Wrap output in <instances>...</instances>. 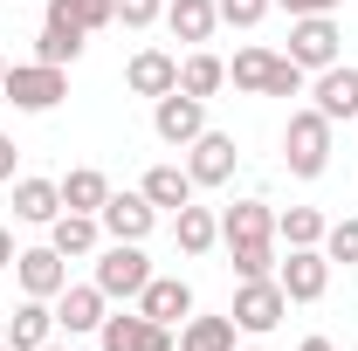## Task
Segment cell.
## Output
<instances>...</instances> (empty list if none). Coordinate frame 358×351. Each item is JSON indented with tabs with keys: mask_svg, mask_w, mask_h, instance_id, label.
<instances>
[{
	"mask_svg": "<svg viewBox=\"0 0 358 351\" xmlns=\"http://www.w3.org/2000/svg\"><path fill=\"white\" fill-rule=\"evenodd\" d=\"M282 166L296 179H324L331 173V117L324 110H289V124H282Z\"/></svg>",
	"mask_w": 358,
	"mask_h": 351,
	"instance_id": "1",
	"label": "cell"
},
{
	"mask_svg": "<svg viewBox=\"0 0 358 351\" xmlns=\"http://www.w3.org/2000/svg\"><path fill=\"white\" fill-rule=\"evenodd\" d=\"M0 96H7L14 110H55V103L69 96V76H62L55 62H7Z\"/></svg>",
	"mask_w": 358,
	"mask_h": 351,
	"instance_id": "2",
	"label": "cell"
},
{
	"mask_svg": "<svg viewBox=\"0 0 358 351\" xmlns=\"http://www.w3.org/2000/svg\"><path fill=\"white\" fill-rule=\"evenodd\" d=\"M152 282V262H145V241H110L103 255H96V289L117 303H138V289Z\"/></svg>",
	"mask_w": 358,
	"mask_h": 351,
	"instance_id": "3",
	"label": "cell"
},
{
	"mask_svg": "<svg viewBox=\"0 0 358 351\" xmlns=\"http://www.w3.org/2000/svg\"><path fill=\"white\" fill-rule=\"evenodd\" d=\"M234 331H248V338H268L282 317H289V296H282V282L275 275H255V282H241L234 289Z\"/></svg>",
	"mask_w": 358,
	"mask_h": 351,
	"instance_id": "4",
	"label": "cell"
},
{
	"mask_svg": "<svg viewBox=\"0 0 358 351\" xmlns=\"http://www.w3.org/2000/svg\"><path fill=\"white\" fill-rule=\"evenodd\" d=\"M96 345L103 351H179V338H173V324H152L145 310H124V317L96 324Z\"/></svg>",
	"mask_w": 358,
	"mask_h": 351,
	"instance_id": "5",
	"label": "cell"
},
{
	"mask_svg": "<svg viewBox=\"0 0 358 351\" xmlns=\"http://www.w3.org/2000/svg\"><path fill=\"white\" fill-rule=\"evenodd\" d=\"M338 42H345V35H338L331 14H296V21H289V62H296L303 76H310V69H331V62H338Z\"/></svg>",
	"mask_w": 358,
	"mask_h": 351,
	"instance_id": "6",
	"label": "cell"
},
{
	"mask_svg": "<svg viewBox=\"0 0 358 351\" xmlns=\"http://www.w3.org/2000/svg\"><path fill=\"white\" fill-rule=\"evenodd\" d=\"M152 131H159V145H193V138L207 131V103L186 96V89H166L152 103Z\"/></svg>",
	"mask_w": 358,
	"mask_h": 351,
	"instance_id": "7",
	"label": "cell"
},
{
	"mask_svg": "<svg viewBox=\"0 0 358 351\" xmlns=\"http://www.w3.org/2000/svg\"><path fill=\"white\" fill-rule=\"evenodd\" d=\"M275 282L289 303H317L331 289V255L324 248H289V262H275Z\"/></svg>",
	"mask_w": 358,
	"mask_h": 351,
	"instance_id": "8",
	"label": "cell"
},
{
	"mask_svg": "<svg viewBox=\"0 0 358 351\" xmlns=\"http://www.w3.org/2000/svg\"><path fill=\"white\" fill-rule=\"evenodd\" d=\"M14 275H21V296H42V303H55L69 289V262L55 248H21L14 255Z\"/></svg>",
	"mask_w": 358,
	"mask_h": 351,
	"instance_id": "9",
	"label": "cell"
},
{
	"mask_svg": "<svg viewBox=\"0 0 358 351\" xmlns=\"http://www.w3.org/2000/svg\"><path fill=\"white\" fill-rule=\"evenodd\" d=\"M103 317H110V296H103L96 282H69V289L55 296V331H69V338H90Z\"/></svg>",
	"mask_w": 358,
	"mask_h": 351,
	"instance_id": "10",
	"label": "cell"
},
{
	"mask_svg": "<svg viewBox=\"0 0 358 351\" xmlns=\"http://www.w3.org/2000/svg\"><path fill=\"white\" fill-rule=\"evenodd\" d=\"M96 220H103V234H110V241H145V234L159 227V207H152L145 193H110Z\"/></svg>",
	"mask_w": 358,
	"mask_h": 351,
	"instance_id": "11",
	"label": "cell"
},
{
	"mask_svg": "<svg viewBox=\"0 0 358 351\" xmlns=\"http://www.w3.org/2000/svg\"><path fill=\"white\" fill-rule=\"evenodd\" d=\"M186 152H193V159H186L193 186H227V179H234V159H241L227 131H200L193 145H186Z\"/></svg>",
	"mask_w": 358,
	"mask_h": 351,
	"instance_id": "12",
	"label": "cell"
},
{
	"mask_svg": "<svg viewBox=\"0 0 358 351\" xmlns=\"http://www.w3.org/2000/svg\"><path fill=\"white\" fill-rule=\"evenodd\" d=\"M124 89L159 103L166 89H179V55H166V48H138L131 62H124Z\"/></svg>",
	"mask_w": 358,
	"mask_h": 351,
	"instance_id": "13",
	"label": "cell"
},
{
	"mask_svg": "<svg viewBox=\"0 0 358 351\" xmlns=\"http://www.w3.org/2000/svg\"><path fill=\"white\" fill-rule=\"evenodd\" d=\"M317 110L338 124V117H358V69L352 62H331V69H317Z\"/></svg>",
	"mask_w": 358,
	"mask_h": 351,
	"instance_id": "14",
	"label": "cell"
},
{
	"mask_svg": "<svg viewBox=\"0 0 358 351\" xmlns=\"http://www.w3.org/2000/svg\"><path fill=\"white\" fill-rule=\"evenodd\" d=\"M138 310H145L152 324H186V317H193V289H186L179 275H152V282L138 289Z\"/></svg>",
	"mask_w": 358,
	"mask_h": 351,
	"instance_id": "15",
	"label": "cell"
},
{
	"mask_svg": "<svg viewBox=\"0 0 358 351\" xmlns=\"http://www.w3.org/2000/svg\"><path fill=\"white\" fill-rule=\"evenodd\" d=\"M96 241H103V220L96 214H69V207H62V214L48 220V248H55L62 262H69V255H96Z\"/></svg>",
	"mask_w": 358,
	"mask_h": 351,
	"instance_id": "16",
	"label": "cell"
},
{
	"mask_svg": "<svg viewBox=\"0 0 358 351\" xmlns=\"http://www.w3.org/2000/svg\"><path fill=\"white\" fill-rule=\"evenodd\" d=\"M0 338H7V351H42L48 338H55V310H48L42 296H28V303L7 317V331H0Z\"/></svg>",
	"mask_w": 358,
	"mask_h": 351,
	"instance_id": "17",
	"label": "cell"
},
{
	"mask_svg": "<svg viewBox=\"0 0 358 351\" xmlns=\"http://www.w3.org/2000/svg\"><path fill=\"white\" fill-rule=\"evenodd\" d=\"M221 241H227V248H241V241H275L268 200H234V207L221 214Z\"/></svg>",
	"mask_w": 358,
	"mask_h": 351,
	"instance_id": "18",
	"label": "cell"
},
{
	"mask_svg": "<svg viewBox=\"0 0 358 351\" xmlns=\"http://www.w3.org/2000/svg\"><path fill=\"white\" fill-rule=\"evenodd\" d=\"M173 241H179V255H214V248H221V214H214V207H179L173 214Z\"/></svg>",
	"mask_w": 358,
	"mask_h": 351,
	"instance_id": "19",
	"label": "cell"
},
{
	"mask_svg": "<svg viewBox=\"0 0 358 351\" xmlns=\"http://www.w3.org/2000/svg\"><path fill=\"white\" fill-rule=\"evenodd\" d=\"M55 214H62V179H14V220L48 227Z\"/></svg>",
	"mask_w": 358,
	"mask_h": 351,
	"instance_id": "20",
	"label": "cell"
},
{
	"mask_svg": "<svg viewBox=\"0 0 358 351\" xmlns=\"http://www.w3.org/2000/svg\"><path fill=\"white\" fill-rule=\"evenodd\" d=\"M138 193H145L159 214H179V207H193V193H200V186H193V173H186V166H152Z\"/></svg>",
	"mask_w": 358,
	"mask_h": 351,
	"instance_id": "21",
	"label": "cell"
},
{
	"mask_svg": "<svg viewBox=\"0 0 358 351\" xmlns=\"http://www.w3.org/2000/svg\"><path fill=\"white\" fill-rule=\"evenodd\" d=\"M166 28H173L179 42H214L221 7H214V0H173V7H166Z\"/></svg>",
	"mask_w": 358,
	"mask_h": 351,
	"instance_id": "22",
	"label": "cell"
},
{
	"mask_svg": "<svg viewBox=\"0 0 358 351\" xmlns=\"http://www.w3.org/2000/svg\"><path fill=\"white\" fill-rule=\"evenodd\" d=\"M221 83H227V62L214 55V48H193V55L179 62V89H186V96H200V103H207Z\"/></svg>",
	"mask_w": 358,
	"mask_h": 351,
	"instance_id": "23",
	"label": "cell"
},
{
	"mask_svg": "<svg viewBox=\"0 0 358 351\" xmlns=\"http://www.w3.org/2000/svg\"><path fill=\"white\" fill-rule=\"evenodd\" d=\"M275 48H241L234 62H227V83L234 89H248V96H268V76H275Z\"/></svg>",
	"mask_w": 358,
	"mask_h": 351,
	"instance_id": "24",
	"label": "cell"
},
{
	"mask_svg": "<svg viewBox=\"0 0 358 351\" xmlns=\"http://www.w3.org/2000/svg\"><path fill=\"white\" fill-rule=\"evenodd\" d=\"M103 200H110V179L96 173V166H76V173L62 179V207L69 214H103Z\"/></svg>",
	"mask_w": 358,
	"mask_h": 351,
	"instance_id": "25",
	"label": "cell"
},
{
	"mask_svg": "<svg viewBox=\"0 0 358 351\" xmlns=\"http://www.w3.org/2000/svg\"><path fill=\"white\" fill-rule=\"evenodd\" d=\"M83 28H69V21H42V35H35V62H55V69H69L76 55H83Z\"/></svg>",
	"mask_w": 358,
	"mask_h": 351,
	"instance_id": "26",
	"label": "cell"
},
{
	"mask_svg": "<svg viewBox=\"0 0 358 351\" xmlns=\"http://www.w3.org/2000/svg\"><path fill=\"white\" fill-rule=\"evenodd\" d=\"M179 351H234V317H186Z\"/></svg>",
	"mask_w": 358,
	"mask_h": 351,
	"instance_id": "27",
	"label": "cell"
},
{
	"mask_svg": "<svg viewBox=\"0 0 358 351\" xmlns=\"http://www.w3.org/2000/svg\"><path fill=\"white\" fill-rule=\"evenodd\" d=\"M48 21H69V28L96 35V28L117 21V0H48Z\"/></svg>",
	"mask_w": 358,
	"mask_h": 351,
	"instance_id": "28",
	"label": "cell"
},
{
	"mask_svg": "<svg viewBox=\"0 0 358 351\" xmlns=\"http://www.w3.org/2000/svg\"><path fill=\"white\" fill-rule=\"evenodd\" d=\"M324 227H331V220L317 214V207H289V214H275V241H289V248H324Z\"/></svg>",
	"mask_w": 358,
	"mask_h": 351,
	"instance_id": "29",
	"label": "cell"
},
{
	"mask_svg": "<svg viewBox=\"0 0 358 351\" xmlns=\"http://www.w3.org/2000/svg\"><path fill=\"white\" fill-rule=\"evenodd\" d=\"M227 255H234V275H241V282L275 275V241H241V248H227Z\"/></svg>",
	"mask_w": 358,
	"mask_h": 351,
	"instance_id": "30",
	"label": "cell"
},
{
	"mask_svg": "<svg viewBox=\"0 0 358 351\" xmlns=\"http://www.w3.org/2000/svg\"><path fill=\"white\" fill-rule=\"evenodd\" d=\"M324 255L331 262H358V220H331L324 227Z\"/></svg>",
	"mask_w": 358,
	"mask_h": 351,
	"instance_id": "31",
	"label": "cell"
},
{
	"mask_svg": "<svg viewBox=\"0 0 358 351\" xmlns=\"http://www.w3.org/2000/svg\"><path fill=\"white\" fill-rule=\"evenodd\" d=\"M214 7H221V21H234V28H255L275 0H214Z\"/></svg>",
	"mask_w": 358,
	"mask_h": 351,
	"instance_id": "32",
	"label": "cell"
},
{
	"mask_svg": "<svg viewBox=\"0 0 358 351\" xmlns=\"http://www.w3.org/2000/svg\"><path fill=\"white\" fill-rule=\"evenodd\" d=\"M159 14H166V0H117V21L124 28H152Z\"/></svg>",
	"mask_w": 358,
	"mask_h": 351,
	"instance_id": "33",
	"label": "cell"
},
{
	"mask_svg": "<svg viewBox=\"0 0 358 351\" xmlns=\"http://www.w3.org/2000/svg\"><path fill=\"white\" fill-rule=\"evenodd\" d=\"M296 89H303V69L282 55V62H275V76H268V96H296Z\"/></svg>",
	"mask_w": 358,
	"mask_h": 351,
	"instance_id": "34",
	"label": "cell"
},
{
	"mask_svg": "<svg viewBox=\"0 0 358 351\" xmlns=\"http://www.w3.org/2000/svg\"><path fill=\"white\" fill-rule=\"evenodd\" d=\"M275 7H289V21H296V14H331L338 0H275Z\"/></svg>",
	"mask_w": 358,
	"mask_h": 351,
	"instance_id": "35",
	"label": "cell"
},
{
	"mask_svg": "<svg viewBox=\"0 0 358 351\" xmlns=\"http://www.w3.org/2000/svg\"><path fill=\"white\" fill-rule=\"evenodd\" d=\"M14 166H21V145L0 131V179H14Z\"/></svg>",
	"mask_w": 358,
	"mask_h": 351,
	"instance_id": "36",
	"label": "cell"
},
{
	"mask_svg": "<svg viewBox=\"0 0 358 351\" xmlns=\"http://www.w3.org/2000/svg\"><path fill=\"white\" fill-rule=\"evenodd\" d=\"M14 255H21V248H14V234L0 227V268H14Z\"/></svg>",
	"mask_w": 358,
	"mask_h": 351,
	"instance_id": "37",
	"label": "cell"
},
{
	"mask_svg": "<svg viewBox=\"0 0 358 351\" xmlns=\"http://www.w3.org/2000/svg\"><path fill=\"white\" fill-rule=\"evenodd\" d=\"M296 351H338V345H331V338H303Z\"/></svg>",
	"mask_w": 358,
	"mask_h": 351,
	"instance_id": "38",
	"label": "cell"
},
{
	"mask_svg": "<svg viewBox=\"0 0 358 351\" xmlns=\"http://www.w3.org/2000/svg\"><path fill=\"white\" fill-rule=\"evenodd\" d=\"M42 351H69V345H55V338H48V345H42Z\"/></svg>",
	"mask_w": 358,
	"mask_h": 351,
	"instance_id": "39",
	"label": "cell"
},
{
	"mask_svg": "<svg viewBox=\"0 0 358 351\" xmlns=\"http://www.w3.org/2000/svg\"><path fill=\"white\" fill-rule=\"evenodd\" d=\"M0 76H7V55H0Z\"/></svg>",
	"mask_w": 358,
	"mask_h": 351,
	"instance_id": "40",
	"label": "cell"
},
{
	"mask_svg": "<svg viewBox=\"0 0 358 351\" xmlns=\"http://www.w3.org/2000/svg\"><path fill=\"white\" fill-rule=\"evenodd\" d=\"M234 351H255V345H234Z\"/></svg>",
	"mask_w": 358,
	"mask_h": 351,
	"instance_id": "41",
	"label": "cell"
},
{
	"mask_svg": "<svg viewBox=\"0 0 358 351\" xmlns=\"http://www.w3.org/2000/svg\"><path fill=\"white\" fill-rule=\"evenodd\" d=\"M0 351H7V338H0Z\"/></svg>",
	"mask_w": 358,
	"mask_h": 351,
	"instance_id": "42",
	"label": "cell"
},
{
	"mask_svg": "<svg viewBox=\"0 0 358 351\" xmlns=\"http://www.w3.org/2000/svg\"><path fill=\"white\" fill-rule=\"evenodd\" d=\"M352 351H358V345H352Z\"/></svg>",
	"mask_w": 358,
	"mask_h": 351,
	"instance_id": "43",
	"label": "cell"
}]
</instances>
